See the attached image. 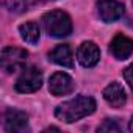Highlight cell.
Masks as SVG:
<instances>
[{
	"mask_svg": "<svg viewBox=\"0 0 133 133\" xmlns=\"http://www.w3.org/2000/svg\"><path fill=\"white\" fill-rule=\"evenodd\" d=\"M96 100L91 96H77L68 102H63L55 108V117L66 124H74L96 111Z\"/></svg>",
	"mask_w": 133,
	"mask_h": 133,
	"instance_id": "1",
	"label": "cell"
},
{
	"mask_svg": "<svg viewBox=\"0 0 133 133\" xmlns=\"http://www.w3.org/2000/svg\"><path fill=\"white\" fill-rule=\"evenodd\" d=\"M41 21L45 33L52 38H66L72 33V19L66 11L52 10L45 13Z\"/></svg>",
	"mask_w": 133,
	"mask_h": 133,
	"instance_id": "2",
	"label": "cell"
},
{
	"mask_svg": "<svg viewBox=\"0 0 133 133\" xmlns=\"http://www.w3.org/2000/svg\"><path fill=\"white\" fill-rule=\"evenodd\" d=\"M27 58H28V52L25 49L10 45V47H3L2 56H0V64H2V69L6 74H13L24 69Z\"/></svg>",
	"mask_w": 133,
	"mask_h": 133,
	"instance_id": "3",
	"label": "cell"
},
{
	"mask_svg": "<svg viewBox=\"0 0 133 133\" xmlns=\"http://www.w3.org/2000/svg\"><path fill=\"white\" fill-rule=\"evenodd\" d=\"M42 86V72L30 66V68H24L22 74L19 75V78L16 80V91L21 94H30V92H36L39 88Z\"/></svg>",
	"mask_w": 133,
	"mask_h": 133,
	"instance_id": "4",
	"label": "cell"
},
{
	"mask_svg": "<svg viewBox=\"0 0 133 133\" xmlns=\"http://www.w3.org/2000/svg\"><path fill=\"white\" fill-rule=\"evenodd\" d=\"M3 128L6 133H25L30 131L28 114L17 108H8L3 114Z\"/></svg>",
	"mask_w": 133,
	"mask_h": 133,
	"instance_id": "5",
	"label": "cell"
},
{
	"mask_svg": "<svg viewBox=\"0 0 133 133\" xmlns=\"http://www.w3.org/2000/svg\"><path fill=\"white\" fill-rule=\"evenodd\" d=\"M124 13L125 6L117 0H99L97 2V14L107 24L119 21L124 16Z\"/></svg>",
	"mask_w": 133,
	"mask_h": 133,
	"instance_id": "6",
	"label": "cell"
},
{
	"mask_svg": "<svg viewBox=\"0 0 133 133\" xmlns=\"http://www.w3.org/2000/svg\"><path fill=\"white\" fill-rule=\"evenodd\" d=\"M77 59L83 68H94L100 61V49L94 41H83L77 49Z\"/></svg>",
	"mask_w": 133,
	"mask_h": 133,
	"instance_id": "7",
	"label": "cell"
},
{
	"mask_svg": "<svg viewBox=\"0 0 133 133\" xmlns=\"http://www.w3.org/2000/svg\"><path fill=\"white\" fill-rule=\"evenodd\" d=\"M74 88H75V83L72 77L68 75L66 72H55L49 80V91L52 96H56V97L71 94Z\"/></svg>",
	"mask_w": 133,
	"mask_h": 133,
	"instance_id": "8",
	"label": "cell"
},
{
	"mask_svg": "<svg viewBox=\"0 0 133 133\" xmlns=\"http://www.w3.org/2000/svg\"><path fill=\"white\" fill-rule=\"evenodd\" d=\"M110 53L119 61L127 59L133 53V39L122 33L116 35L110 42Z\"/></svg>",
	"mask_w": 133,
	"mask_h": 133,
	"instance_id": "9",
	"label": "cell"
},
{
	"mask_svg": "<svg viewBox=\"0 0 133 133\" xmlns=\"http://www.w3.org/2000/svg\"><path fill=\"white\" fill-rule=\"evenodd\" d=\"M102 96H103L105 102H107L110 107H113V108H122V107L125 105V102H127L125 89H124V86H122L121 83H117V82L110 83V85L103 89Z\"/></svg>",
	"mask_w": 133,
	"mask_h": 133,
	"instance_id": "10",
	"label": "cell"
},
{
	"mask_svg": "<svg viewBox=\"0 0 133 133\" xmlns=\"http://www.w3.org/2000/svg\"><path fill=\"white\" fill-rule=\"evenodd\" d=\"M49 59L58 66H63V68L72 69L75 63H74V52L71 49L69 44H59L56 45L50 53H49Z\"/></svg>",
	"mask_w": 133,
	"mask_h": 133,
	"instance_id": "11",
	"label": "cell"
},
{
	"mask_svg": "<svg viewBox=\"0 0 133 133\" xmlns=\"http://www.w3.org/2000/svg\"><path fill=\"white\" fill-rule=\"evenodd\" d=\"M49 2H55V0H2L3 6L10 13H16V14L30 11L31 8L44 5V3H49Z\"/></svg>",
	"mask_w": 133,
	"mask_h": 133,
	"instance_id": "12",
	"label": "cell"
},
{
	"mask_svg": "<svg viewBox=\"0 0 133 133\" xmlns=\"http://www.w3.org/2000/svg\"><path fill=\"white\" fill-rule=\"evenodd\" d=\"M19 33H21V38L28 44H38L39 42L41 30H39V25L36 22H25V24L19 25Z\"/></svg>",
	"mask_w": 133,
	"mask_h": 133,
	"instance_id": "13",
	"label": "cell"
},
{
	"mask_svg": "<svg viewBox=\"0 0 133 133\" xmlns=\"http://www.w3.org/2000/svg\"><path fill=\"white\" fill-rule=\"evenodd\" d=\"M97 131H110V133L111 131H116V133H119V131H122V128H121L117 119H105L97 127Z\"/></svg>",
	"mask_w": 133,
	"mask_h": 133,
	"instance_id": "14",
	"label": "cell"
},
{
	"mask_svg": "<svg viewBox=\"0 0 133 133\" xmlns=\"http://www.w3.org/2000/svg\"><path fill=\"white\" fill-rule=\"evenodd\" d=\"M124 78H125L127 85L130 86V89L133 91V63H131V64H128L127 68L124 69Z\"/></svg>",
	"mask_w": 133,
	"mask_h": 133,
	"instance_id": "15",
	"label": "cell"
},
{
	"mask_svg": "<svg viewBox=\"0 0 133 133\" xmlns=\"http://www.w3.org/2000/svg\"><path fill=\"white\" fill-rule=\"evenodd\" d=\"M128 130L133 133V116H131V119H130V124H128Z\"/></svg>",
	"mask_w": 133,
	"mask_h": 133,
	"instance_id": "16",
	"label": "cell"
}]
</instances>
